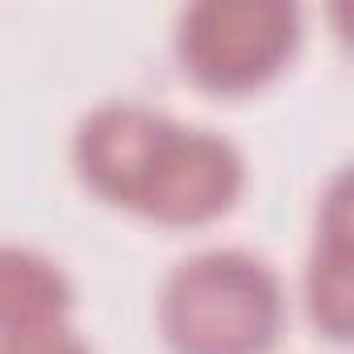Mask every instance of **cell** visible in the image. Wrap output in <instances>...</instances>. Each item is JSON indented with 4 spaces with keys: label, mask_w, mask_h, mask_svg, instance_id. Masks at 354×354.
<instances>
[{
    "label": "cell",
    "mask_w": 354,
    "mask_h": 354,
    "mask_svg": "<svg viewBox=\"0 0 354 354\" xmlns=\"http://www.w3.org/2000/svg\"><path fill=\"white\" fill-rule=\"evenodd\" d=\"M162 329L175 354H263L279 329V288L246 254H201L167 279Z\"/></svg>",
    "instance_id": "cell-2"
},
{
    "label": "cell",
    "mask_w": 354,
    "mask_h": 354,
    "mask_svg": "<svg viewBox=\"0 0 354 354\" xmlns=\"http://www.w3.org/2000/svg\"><path fill=\"white\" fill-rule=\"evenodd\" d=\"M71 304V288L59 267L38 254L0 246V329L21 333L38 325H55Z\"/></svg>",
    "instance_id": "cell-4"
},
{
    "label": "cell",
    "mask_w": 354,
    "mask_h": 354,
    "mask_svg": "<svg viewBox=\"0 0 354 354\" xmlns=\"http://www.w3.org/2000/svg\"><path fill=\"white\" fill-rule=\"evenodd\" d=\"M0 354H88V346L59 325H38V329L9 333L0 342Z\"/></svg>",
    "instance_id": "cell-5"
},
{
    "label": "cell",
    "mask_w": 354,
    "mask_h": 354,
    "mask_svg": "<svg viewBox=\"0 0 354 354\" xmlns=\"http://www.w3.org/2000/svg\"><path fill=\"white\" fill-rule=\"evenodd\" d=\"M300 9L275 0H205L180 17V63L184 71L221 96L250 92L279 75L296 55Z\"/></svg>",
    "instance_id": "cell-3"
},
{
    "label": "cell",
    "mask_w": 354,
    "mask_h": 354,
    "mask_svg": "<svg viewBox=\"0 0 354 354\" xmlns=\"http://www.w3.org/2000/svg\"><path fill=\"white\" fill-rule=\"evenodd\" d=\"M75 162L104 201L162 225H201L225 213L242 188V162L230 142L171 125L138 104L96 109L80 129Z\"/></svg>",
    "instance_id": "cell-1"
}]
</instances>
